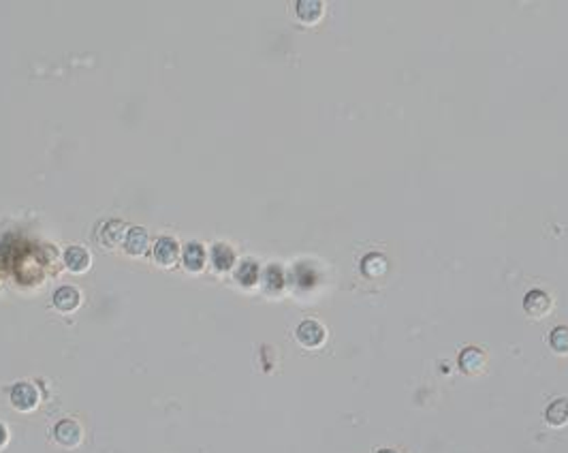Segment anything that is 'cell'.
I'll return each mask as SVG.
<instances>
[{
  "label": "cell",
  "instance_id": "obj_17",
  "mask_svg": "<svg viewBox=\"0 0 568 453\" xmlns=\"http://www.w3.org/2000/svg\"><path fill=\"white\" fill-rule=\"evenodd\" d=\"M7 443V430H5V426L0 424V447H3Z\"/></svg>",
  "mask_w": 568,
  "mask_h": 453
},
{
  "label": "cell",
  "instance_id": "obj_14",
  "mask_svg": "<svg viewBox=\"0 0 568 453\" xmlns=\"http://www.w3.org/2000/svg\"><path fill=\"white\" fill-rule=\"evenodd\" d=\"M235 281L244 287H253L259 281V266L255 261H242L237 272H235Z\"/></svg>",
  "mask_w": 568,
  "mask_h": 453
},
{
  "label": "cell",
  "instance_id": "obj_13",
  "mask_svg": "<svg viewBox=\"0 0 568 453\" xmlns=\"http://www.w3.org/2000/svg\"><path fill=\"white\" fill-rule=\"evenodd\" d=\"M124 235H127V231H124V224H122L120 220H109V222H105V224H103L101 242L105 244V246L116 248L118 244L124 240Z\"/></svg>",
  "mask_w": 568,
  "mask_h": 453
},
{
  "label": "cell",
  "instance_id": "obj_18",
  "mask_svg": "<svg viewBox=\"0 0 568 453\" xmlns=\"http://www.w3.org/2000/svg\"><path fill=\"white\" fill-rule=\"evenodd\" d=\"M378 453H396V451H391V449H383V451H378Z\"/></svg>",
  "mask_w": 568,
  "mask_h": 453
},
{
  "label": "cell",
  "instance_id": "obj_12",
  "mask_svg": "<svg viewBox=\"0 0 568 453\" xmlns=\"http://www.w3.org/2000/svg\"><path fill=\"white\" fill-rule=\"evenodd\" d=\"M211 266L218 272H227L235 266V253L233 248L229 246V244H216L214 248H211Z\"/></svg>",
  "mask_w": 568,
  "mask_h": 453
},
{
  "label": "cell",
  "instance_id": "obj_7",
  "mask_svg": "<svg viewBox=\"0 0 568 453\" xmlns=\"http://www.w3.org/2000/svg\"><path fill=\"white\" fill-rule=\"evenodd\" d=\"M148 231L146 229H141V226H133V229L127 231V235H124V250H127L129 255H144L148 250Z\"/></svg>",
  "mask_w": 568,
  "mask_h": 453
},
{
  "label": "cell",
  "instance_id": "obj_11",
  "mask_svg": "<svg viewBox=\"0 0 568 453\" xmlns=\"http://www.w3.org/2000/svg\"><path fill=\"white\" fill-rule=\"evenodd\" d=\"M545 419L549 426L562 428L568 424V398H558L545 411Z\"/></svg>",
  "mask_w": 568,
  "mask_h": 453
},
{
  "label": "cell",
  "instance_id": "obj_1",
  "mask_svg": "<svg viewBox=\"0 0 568 453\" xmlns=\"http://www.w3.org/2000/svg\"><path fill=\"white\" fill-rule=\"evenodd\" d=\"M11 404L22 413L37 409V404H39L37 387L30 385V383H17V385L11 389Z\"/></svg>",
  "mask_w": 568,
  "mask_h": 453
},
{
  "label": "cell",
  "instance_id": "obj_8",
  "mask_svg": "<svg viewBox=\"0 0 568 453\" xmlns=\"http://www.w3.org/2000/svg\"><path fill=\"white\" fill-rule=\"evenodd\" d=\"M64 266H66L68 272L81 274V272H86L88 268H90V253H88L86 248H81V246H70L64 253Z\"/></svg>",
  "mask_w": 568,
  "mask_h": 453
},
{
  "label": "cell",
  "instance_id": "obj_16",
  "mask_svg": "<svg viewBox=\"0 0 568 453\" xmlns=\"http://www.w3.org/2000/svg\"><path fill=\"white\" fill-rule=\"evenodd\" d=\"M323 13V5L321 3H297V15H299V20H304V22H316L318 17H321Z\"/></svg>",
  "mask_w": 568,
  "mask_h": 453
},
{
  "label": "cell",
  "instance_id": "obj_10",
  "mask_svg": "<svg viewBox=\"0 0 568 453\" xmlns=\"http://www.w3.org/2000/svg\"><path fill=\"white\" fill-rule=\"evenodd\" d=\"M182 259H184V268H186L188 272L197 274V272H201V270L205 268V250H203L201 244H197V242L186 244Z\"/></svg>",
  "mask_w": 568,
  "mask_h": 453
},
{
  "label": "cell",
  "instance_id": "obj_3",
  "mask_svg": "<svg viewBox=\"0 0 568 453\" xmlns=\"http://www.w3.org/2000/svg\"><path fill=\"white\" fill-rule=\"evenodd\" d=\"M524 310L528 312L530 317H534V319H543L549 310H552V298L541 291V289H534V291H530L526 295V300H524Z\"/></svg>",
  "mask_w": 568,
  "mask_h": 453
},
{
  "label": "cell",
  "instance_id": "obj_5",
  "mask_svg": "<svg viewBox=\"0 0 568 453\" xmlns=\"http://www.w3.org/2000/svg\"><path fill=\"white\" fill-rule=\"evenodd\" d=\"M54 439L64 447H75L81 443V428L73 419H62L54 428Z\"/></svg>",
  "mask_w": 568,
  "mask_h": 453
},
{
  "label": "cell",
  "instance_id": "obj_2",
  "mask_svg": "<svg viewBox=\"0 0 568 453\" xmlns=\"http://www.w3.org/2000/svg\"><path fill=\"white\" fill-rule=\"evenodd\" d=\"M295 336H297L299 344H304L308 348H316L325 342V327L318 321H304V323H299Z\"/></svg>",
  "mask_w": 568,
  "mask_h": 453
},
{
  "label": "cell",
  "instance_id": "obj_9",
  "mask_svg": "<svg viewBox=\"0 0 568 453\" xmlns=\"http://www.w3.org/2000/svg\"><path fill=\"white\" fill-rule=\"evenodd\" d=\"M81 304V293L75 289V287H60L56 293H54V306L60 310V312H73L77 310Z\"/></svg>",
  "mask_w": 568,
  "mask_h": 453
},
{
  "label": "cell",
  "instance_id": "obj_15",
  "mask_svg": "<svg viewBox=\"0 0 568 453\" xmlns=\"http://www.w3.org/2000/svg\"><path fill=\"white\" fill-rule=\"evenodd\" d=\"M549 346L554 348L556 353L566 355L568 353V327L566 325H558L552 336H549Z\"/></svg>",
  "mask_w": 568,
  "mask_h": 453
},
{
  "label": "cell",
  "instance_id": "obj_6",
  "mask_svg": "<svg viewBox=\"0 0 568 453\" xmlns=\"http://www.w3.org/2000/svg\"><path fill=\"white\" fill-rule=\"evenodd\" d=\"M485 353L481 351V348H466L464 353L459 355V368L461 372H466V374H478V372H483L485 370Z\"/></svg>",
  "mask_w": 568,
  "mask_h": 453
},
{
  "label": "cell",
  "instance_id": "obj_4",
  "mask_svg": "<svg viewBox=\"0 0 568 453\" xmlns=\"http://www.w3.org/2000/svg\"><path fill=\"white\" fill-rule=\"evenodd\" d=\"M177 257H180V244H177L173 237H158L154 244V259L156 263H161L165 268L173 266Z\"/></svg>",
  "mask_w": 568,
  "mask_h": 453
}]
</instances>
